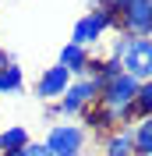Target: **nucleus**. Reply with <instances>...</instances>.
Returning a JSON list of instances; mask_svg holds the SVG:
<instances>
[{
	"mask_svg": "<svg viewBox=\"0 0 152 156\" xmlns=\"http://www.w3.org/2000/svg\"><path fill=\"white\" fill-rule=\"evenodd\" d=\"M134 96H138V82H134L131 75L117 71V75H110V78L99 82V99H95V107L110 117L113 128H127V124H134Z\"/></svg>",
	"mask_w": 152,
	"mask_h": 156,
	"instance_id": "nucleus-1",
	"label": "nucleus"
},
{
	"mask_svg": "<svg viewBox=\"0 0 152 156\" xmlns=\"http://www.w3.org/2000/svg\"><path fill=\"white\" fill-rule=\"evenodd\" d=\"M113 29H117V14H113V7L99 0L92 11H85V14L74 21V29H71V43H74V46L92 50V46H99V43L106 39V32H113Z\"/></svg>",
	"mask_w": 152,
	"mask_h": 156,
	"instance_id": "nucleus-2",
	"label": "nucleus"
},
{
	"mask_svg": "<svg viewBox=\"0 0 152 156\" xmlns=\"http://www.w3.org/2000/svg\"><path fill=\"white\" fill-rule=\"evenodd\" d=\"M95 99H99V82L95 78H88V75L85 78H71L67 92L53 103V114L64 117V121H78L88 107H95Z\"/></svg>",
	"mask_w": 152,
	"mask_h": 156,
	"instance_id": "nucleus-3",
	"label": "nucleus"
},
{
	"mask_svg": "<svg viewBox=\"0 0 152 156\" xmlns=\"http://www.w3.org/2000/svg\"><path fill=\"white\" fill-rule=\"evenodd\" d=\"M124 75H131L134 82H149L152 78V39H134V36H124L120 43V57H117Z\"/></svg>",
	"mask_w": 152,
	"mask_h": 156,
	"instance_id": "nucleus-4",
	"label": "nucleus"
},
{
	"mask_svg": "<svg viewBox=\"0 0 152 156\" xmlns=\"http://www.w3.org/2000/svg\"><path fill=\"white\" fill-rule=\"evenodd\" d=\"M85 138H88V131L78 124V121H60V124H50L43 146L53 156H74V153L85 149Z\"/></svg>",
	"mask_w": 152,
	"mask_h": 156,
	"instance_id": "nucleus-5",
	"label": "nucleus"
},
{
	"mask_svg": "<svg viewBox=\"0 0 152 156\" xmlns=\"http://www.w3.org/2000/svg\"><path fill=\"white\" fill-rule=\"evenodd\" d=\"M117 32L120 36H134V39L152 36V0H131L117 14Z\"/></svg>",
	"mask_w": 152,
	"mask_h": 156,
	"instance_id": "nucleus-6",
	"label": "nucleus"
},
{
	"mask_svg": "<svg viewBox=\"0 0 152 156\" xmlns=\"http://www.w3.org/2000/svg\"><path fill=\"white\" fill-rule=\"evenodd\" d=\"M67 85H71V75H67L60 64H53V68H43V75H39V82H36V96L43 99V103H57L67 92Z\"/></svg>",
	"mask_w": 152,
	"mask_h": 156,
	"instance_id": "nucleus-7",
	"label": "nucleus"
},
{
	"mask_svg": "<svg viewBox=\"0 0 152 156\" xmlns=\"http://www.w3.org/2000/svg\"><path fill=\"white\" fill-rule=\"evenodd\" d=\"M57 64H60V68H64L71 78H85V75H88V68H92V50L74 46V43H64V46H60Z\"/></svg>",
	"mask_w": 152,
	"mask_h": 156,
	"instance_id": "nucleus-8",
	"label": "nucleus"
},
{
	"mask_svg": "<svg viewBox=\"0 0 152 156\" xmlns=\"http://www.w3.org/2000/svg\"><path fill=\"white\" fill-rule=\"evenodd\" d=\"M21 89H25V75H21L18 60L7 53V57L0 60V96H14Z\"/></svg>",
	"mask_w": 152,
	"mask_h": 156,
	"instance_id": "nucleus-9",
	"label": "nucleus"
},
{
	"mask_svg": "<svg viewBox=\"0 0 152 156\" xmlns=\"http://www.w3.org/2000/svg\"><path fill=\"white\" fill-rule=\"evenodd\" d=\"M103 156H134L131 124H127V128H113V131L103 138Z\"/></svg>",
	"mask_w": 152,
	"mask_h": 156,
	"instance_id": "nucleus-10",
	"label": "nucleus"
},
{
	"mask_svg": "<svg viewBox=\"0 0 152 156\" xmlns=\"http://www.w3.org/2000/svg\"><path fill=\"white\" fill-rule=\"evenodd\" d=\"M134 138V156H152V117H138L131 124Z\"/></svg>",
	"mask_w": 152,
	"mask_h": 156,
	"instance_id": "nucleus-11",
	"label": "nucleus"
},
{
	"mask_svg": "<svg viewBox=\"0 0 152 156\" xmlns=\"http://www.w3.org/2000/svg\"><path fill=\"white\" fill-rule=\"evenodd\" d=\"M32 138H29V128L25 124H7L4 131H0V153H18V149H25Z\"/></svg>",
	"mask_w": 152,
	"mask_h": 156,
	"instance_id": "nucleus-12",
	"label": "nucleus"
},
{
	"mask_svg": "<svg viewBox=\"0 0 152 156\" xmlns=\"http://www.w3.org/2000/svg\"><path fill=\"white\" fill-rule=\"evenodd\" d=\"M138 117H152V78L138 82V96H134V121Z\"/></svg>",
	"mask_w": 152,
	"mask_h": 156,
	"instance_id": "nucleus-13",
	"label": "nucleus"
},
{
	"mask_svg": "<svg viewBox=\"0 0 152 156\" xmlns=\"http://www.w3.org/2000/svg\"><path fill=\"white\" fill-rule=\"evenodd\" d=\"M25 156H53V153H50L43 142H29V146H25Z\"/></svg>",
	"mask_w": 152,
	"mask_h": 156,
	"instance_id": "nucleus-14",
	"label": "nucleus"
},
{
	"mask_svg": "<svg viewBox=\"0 0 152 156\" xmlns=\"http://www.w3.org/2000/svg\"><path fill=\"white\" fill-rule=\"evenodd\" d=\"M0 156H25V149H18V153H0Z\"/></svg>",
	"mask_w": 152,
	"mask_h": 156,
	"instance_id": "nucleus-15",
	"label": "nucleus"
},
{
	"mask_svg": "<svg viewBox=\"0 0 152 156\" xmlns=\"http://www.w3.org/2000/svg\"><path fill=\"white\" fill-rule=\"evenodd\" d=\"M4 57H7V50H4V43H0V60H4Z\"/></svg>",
	"mask_w": 152,
	"mask_h": 156,
	"instance_id": "nucleus-16",
	"label": "nucleus"
},
{
	"mask_svg": "<svg viewBox=\"0 0 152 156\" xmlns=\"http://www.w3.org/2000/svg\"><path fill=\"white\" fill-rule=\"evenodd\" d=\"M74 156H81V153H74Z\"/></svg>",
	"mask_w": 152,
	"mask_h": 156,
	"instance_id": "nucleus-17",
	"label": "nucleus"
}]
</instances>
